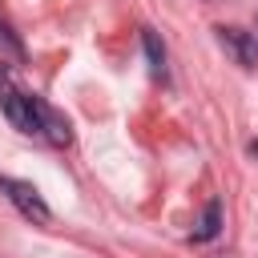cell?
I'll use <instances>...</instances> for the list:
<instances>
[{
  "instance_id": "cell-1",
  "label": "cell",
  "mask_w": 258,
  "mask_h": 258,
  "mask_svg": "<svg viewBox=\"0 0 258 258\" xmlns=\"http://www.w3.org/2000/svg\"><path fill=\"white\" fill-rule=\"evenodd\" d=\"M0 109L8 113V121H12L20 133L40 137V125H44L48 105H44L40 97H32V93L16 89V85H12V77H4V73H0Z\"/></svg>"
},
{
  "instance_id": "cell-2",
  "label": "cell",
  "mask_w": 258,
  "mask_h": 258,
  "mask_svg": "<svg viewBox=\"0 0 258 258\" xmlns=\"http://www.w3.org/2000/svg\"><path fill=\"white\" fill-rule=\"evenodd\" d=\"M0 189L8 194V202H12L24 218H32V222H48V218H52V210H48V202L40 198V189H36V185H28V181H16V177H4V173H0Z\"/></svg>"
},
{
  "instance_id": "cell-3",
  "label": "cell",
  "mask_w": 258,
  "mask_h": 258,
  "mask_svg": "<svg viewBox=\"0 0 258 258\" xmlns=\"http://www.w3.org/2000/svg\"><path fill=\"white\" fill-rule=\"evenodd\" d=\"M218 44H222L238 64L258 69V36H254V32H246V28H238V24H222V28H218Z\"/></svg>"
},
{
  "instance_id": "cell-4",
  "label": "cell",
  "mask_w": 258,
  "mask_h": 258,
  "mask_svg": "<svg viewBox=\"0 0 258 258\" xmlns=\"http://www.w3.org/2000/svg\"><path fill=\"white\" fill-rule=\"evenodd\" d=\"M141 44H145V60H149V73L153 81H169V69H165V44L153 28H141Z\"/></svg>"
},
{
  "instance_id": "cell-5",
  "label": "cell",
  "mask_w": 258,
  "mask_h": 258,
  "mask_svg": "<svg viewBox=\"0 0 258 258\" xmlns=\"http://www.w3.org/2000/svg\"><path fill=\"white\" fill-rule=\"evenodd\" d=\"M40 137H48L52 145H69V137H73V133H69V121H64L60 113H52V109H48V113H44V125H40Z\"/></svg>"
},
{
  "instance_id": "cell-6",
  "label": "cell",
  "mask_w": 258,
  "mask_h": 258,
  "mask_svg": "<svg viewBox=\"0 0 258 258\" xmlns=\"http://www.w3.org/2000/svg\"><path fill=\"white\" fill-rule=\"evenodd\" d=\"M218 230H222V206H218V202H210V206H206V214H202V222H198V230H194V242H210Z\"/></svg>"
},
{
  "instance_id": "cell-7",
  "label": "cell",
  "mask_w": 258,
  "mask_h": 258,
  "mask_svg": "<svg viewBox=\"0 0 258 258\" xmlns=\"http://www.w3.org/2000/svg\"><path fill=\"white\" fill-rule=\"evenodd\" d=\"M0 44H4L12 56H24V48H20V40L12 36V28H8V24H0Z\"/></svg>"
},
{
  "instance_id": "cell-8",
  "label": "cell",
  "mask_w": 258,
  "mask_h": 258,
  "mask_svg": "<svg viewBox=\"0 0 258 258\" xmlns=\"http://www.w3.org/2000/svg\"><path fill=\"white\" fill-rule=\"evenodd\" d=\"M250 153H254V157H258V141H250Z\"/></svg>"
}]
</instances>
